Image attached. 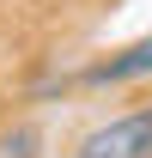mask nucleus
<instances>
[{
    "label": "nucleus",
    "mask_w": 152,
    "mask_h": 158,
    "mask_svg": "<svg viewBox=\"0 0 152 158\" xmlns=\"http://www.w3.org/2000/svg\"><path fill=\"white\" fill-rule=\"evenodd\" d=\"M73 158H152V110H128V116L97 122L91 134H79Z\"/></svg>",
    "instance_id": "f257e3e1"
},
{
    "label": "nucleus",
    "mask_w": 152,
    "mask_h": 158,
    "mask_svg": "<svg viewBox=\"0 0 152 158\" xmlns=\"http://www.w3.org/2000/svg\"><path fill=\"white\" fill-rule=\"evenodd\" d=\"M134 79H152V37L128 43V49H116V55H103L85 73V85H134Z\"/></svg>",
    "instance_id": "f03ea898"
},
{
    "label": "nucleus",
    "mask_w": 152,
    "mask_h": 158,
    "mask_svg": "<svg viewBox=\"0 0 152 158\" xmlns=\"http://www.w3.org/2000/svg\"><path fill=\"white\" fill-rule=\"evenodd\" d=\"M0 158H43V134L31 128V122L0 128Z\"/></svg>",
    "instance_id": "7ed1b4c3"
}]
</instances>
